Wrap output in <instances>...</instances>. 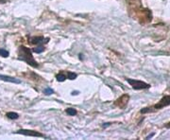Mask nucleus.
<instances>
[{"mask_svg": "<svg viewBox=\"0 0 170 140\" xmlns=\"http://www.w3.org/2000/svg\"><path fill=\"white\" fill-rule=\"evenodd\" d=\"M19 58H20L21 60L25 61L29 66H31L33 67H38V64H37V62L34 60L33 56H32L31 51L29 50L28 47H24V45L19 47Z\"/></svg>", "mask_w": 170, "mask_h": 140, "instance_id": "f257e3e1", "label": "nucleus"}, {"mask_svg": "<svg viewBox=\"0 0 170 140\" xmlns=\"http://www.w3.org/2000/svg\"><path fill=\"white\" fill-rule=\"evenodd\" d=\"M127 81L132 86L133 89H136V90L148 89V88H149V87H150V85L148 83H144V81H141V80H132V79H127Z\"/></svg>", "mask_w": 170, "mask_h": 140, "instance_id": "f03ea898", "label": "nucleus"}, {"mask_svg": "<svg viewBox=\"0 0 170 140\" xmlns=\"http://www.w3.org/2000/svg\"><path fill=\"white\" fill-rule=\"evenodd\" d=\"M129 99H130V96L125 94V95L121 96L118 99L115 100V102H114V105L119 107L121 109H124L125 107L127 106L128 102H129Z\"/></svg>", "mask_w": 170, "mask_h": 140, "instance_id": "7ed1b4c3", "label": "nucleus"}, {"mask_svg": "<svg viewBox=\"0 0 170 140\" xmlns=\"http://www.w3.org/2000/svg\"><path fill=\"white\" fill-rule=\"evenodd\" d=\"M168 105H170V96H165L158 103L156 104V105H154L153 108L158 110V109H162V108H163V107H166Z\"/></svg>", "mask_w": 170, "mask_h": 140, "instance_id": "20e7f679", "label": "nucleus"}, {"mask_svg": "<svg viewBox=\"0 0 170 140\" xmlns=\"http://www.w3.org/2000/svg\"><path fill=\"white\" fill-rule=\"evenodd\" d=\"M17 133H21V135H28V136H34V137H42L44 135L36 132V131H30V130H19Z\"/></svg>", "mask_w": 170, "mask_h": 140, "instance_id": "39448f33", "label": "nucleus"}, {"mask_svg": "<svg viewBox=\"0 0 170 140\" xmlns=\"http://www.w3.org/2000/svg\"><path fill=\"white\" fill-rule=\"evenodd\" d=\"M0 80H5V81H9V83H20L21 80H17L15 78L9 77V76H4V75H0Z\"/></svg>", "mask_w": 170, "mask_h": 140, "instance_id": "423d86ee", "label": "nucleus"}, {"mask_svg": "<svg viewBox=\"0 0 170 140\" xmlns=\"http://www.w3.org/2000/svg\"><path fill=\"white\" fill-rule=\"evenodd\" d=\"M44 40H45V38L44 37H42V36H40V37H32L31 39H30V41H31V44H36V45H38V44H40V43H42V42H44Z\"/></svg>", "mask_w": 170, "mask_h": 140, "instance_id": "0eeeda50", "label": "nucleus"}, {"mask_svg": "<svg viewBox=\"0 0 170 140\" xmlns=\"http://www.w3.org/2000/svg\"><path fill=\"white\" fill-rule=\"evenodd\" d=\"M8 116L9 118H11V119H17L19 118V115L17 113H14V112H9L7 113V115H6Z\"/></svg>", "mask_w": 170, "mask_h": 140, "instance_id": "6e6552de", "label": "nucleus"}, {"mask_svg": "<svg viewBox=\"0 0 170 140\" xmlns=\"http://www.w3.org/2000/svg\"><path fill=\"white\" fill-rule=\"evenodd\" d=\"M66 114L69 116H75V115H77V111L73 108H68L66 109Z\"/></svg>", "mask_w": 170, "mask_h": 140, "instance_id": "1a4fd4ad", "label": "nucleus"}, {"mask_svg": "<svg viewBox=\"0 0 170 140\" xmlns=\"http://www.w3.org/2000/svg\"><path fill=\"white\" fill-rule=\"evenodd\" d=\"M56 78H57V80H58L59 81H63L65 79H66V77H65V75H64V74H63V73L58 74Z\"/></svg>", "mask_w": 170, "mask_h": 140, "instance_id": "9d476101", "label": "nucleus"}, {"mask_svg": "<svg viewBox=\"0 0 170 140\" xmlns=\"http://www.w3.org/2000/svg\"><path fill=\"white\" fill-rule=\"evenodd\" d=\"M0 56H2V57H9V51L3 49V48H0Z\"/></svg>", "mask_w": 170, "mask_h": 140, "instance_id": "9b49d317", "label": "nucleus"}, {"mask_svg": "<svg viewBox=\"0 0 170 140\" xmlns=\"http://www.w3.org/2000/svg\"><path fill=\"white\" fill-rule=\"evenodd\" d=\"M44 50H45L44 47H38L33 48V52H35V53H42Z\"/></svg>", "mask_w": 170, "mask_h": 140, "instance_id": "f8f14e48", "label": "nucleus"}, {"mask_svg": "<svg viewBox=\"0 0 170 140\" xmlns=\"http://www.w3.org/2000/svg\"><path fill=\"white\" fill-rule=\"evenodd\" d=\"M67 78L69 80H75L77 78V74L72 73V72H67Z\"/></svg>", "mask_w": 170, "mask_h": 140, "instance_id": "ddd939ff", "label": "nucleus"}, {"mask_svg": "<svg viewBox=\"0 0 170 140\" xmlns=\"http://www.w3.org/2000/svg\"><path fill=\"white\" fill-rule=\"evenodd\" d=\"M45 93L47 94V95H50V94L53 93V90H51V89H49V88H47V89H45Z\"/></svg>", "mask_w": 170, "mask_h": 140, "instance_id": "4468645a", "label": "nucleus"}, {"mask_svg": "<svg viewBox=\"0 0 170 140\" xmlns=\"http://www.w3.org/2000/svg\"><path fill=\"white\" fill-rule=\"evenodd\" d=\"M8 0H0V3H6Z\"/></svg>", "mask_w": 170, "mask_h": 140, "instance_id": "2eb2a0df", "label": "nucleus"}, {"mask_svg": "<svg viewBox=\"0 0 170 140\" xmlns=\"http://www.w3.org/2000/svg\"><path fill=\"white\" fill-rule=\"evenodd\" d=\"M166 128H169L170 129V122H168L167 124H166Z\"/></svg>", "mask_w": 170, "mask_h": 140, "instance_id": "dca6fc26", "label": "nucleus"}]
</instances>
